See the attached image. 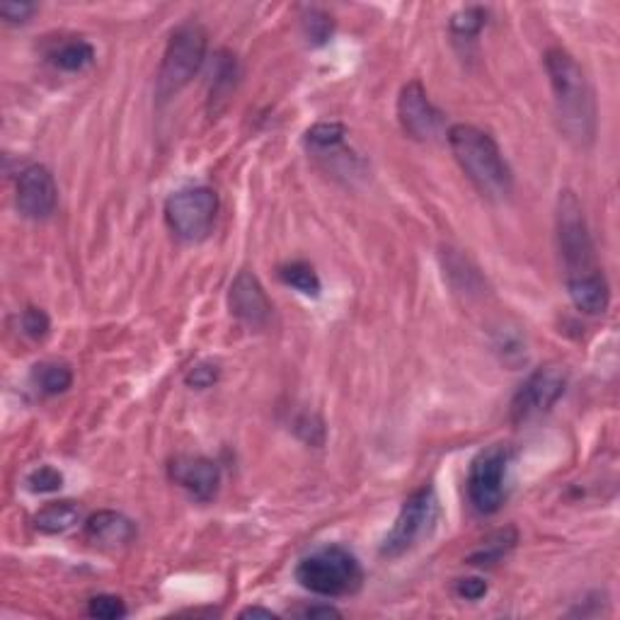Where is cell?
<instances>
[{"instance_id":"3957f363","label":"cell","mask_w":620,"mask_h":620,"mask_svg":"<svg viewBox=\"0 0 620 620\" xmlns=\"http://www.w3.org/2000/svg\"><path fill=\"white\" fill-rule=\"evenodd\" d=\"M296 582L310 594L337 599V596L357 594L364 582V570L357 555L349 553L347 548L327 545L298 562Z\"/></svg>"},{"instance_id":"ba28073f","label":"cell","mask_w":620,"mask_h":620,"mask_svg":"<svg viewBox=\"0 0 620 620\" xmlns=\"http://www.w3.org/2000/svg\"><path fill=\"white\" fill-rule=\"evenodd\" d=\"M512 461L509 446L495 444L490 449L480 451L470 463L468 473V499L478 514H495L507 497V468Z\"/></svg>"},{"instance_id":"7a4b0ae2","label":"cell","mask_w":620,"mask_h":620,"mask_svg":"<svg viewBox=\"0 0 620 620\" xmlns=\"http://www.w3.org/2000/svg\"><path fill=\"white\" fill-rule=\"evenodd\" d=\"M446 139L456 163L482 197L502 199L512 192V170L490 134L473 124H453Z\"/></svg>"},{"instance_id":"603a6c76","label":"cell","mask_w":620,"mask_h":620,"mask_svg":"<svg viewBox=\"0 0 620 620\" xmlns=\"http://www.w3.org/2000/svg\"><path fill=\"white\" fill-rule=\"evenodd\" d=\"M235 78H238V68H235V59L226 51H221L216 59L214 71V88H211V100H226V95L235 88Z\"/></svg>"},{"instance_id":"2e32d148","label":"cell","mask_w":620,"mask_h":620,"mask_svg":"<svg viewBox=\"0 0 620 620\" xmlns=\"http://www.w3.org/2000/svg\"><path fill=\"white\" fill-rule=\"evenodd\" d=\"M80 516V504L73 499H59V502H49L47 507L39 509L34 514V528L39 533H47V536H59V533L71 531L78 524Z\"/></svg>"},{"instance_id":"5b68a950","label":"cell","mask_w":620,"mask_h":620,"mask_svg":"<svg viewBox=\"0 0 620 620\" xmlns=\"http://www.w3.org/2000/svg\"><path fill=\"white\" fill-rule=\"evenodd\" d=\"M555 228H558V248L565 262L567 279L582 277V274L596 272V250L591 240L587 216H584L582 202L577 194L565 189L558 197V211H555Z\"/></svg>"},{"instance_id":"d4e9b609","label":"cell","mask_w":620,"mask_h":620,"mask_svg":"<svg viewBox=\"0 0 620 620\" xmlns=\"http://www.w3.org/2000/svg\"><path fill=\"white\" fill-rule=\"evenodd\" d=\"M20 327H22V332L30 337V340H44V337H47L49 330H51V320L42 308L30 306V308L22 310Z\"/></svg>"},{"instance_id":"30bf717a","label":"cell","mask_w":620,"mask_h":620,"mask_svg":"<svg viewBox=\"0 0 620 620\" xmlns=\"http://www.w3.org/2000/svg\"><path fill=\"white\" fill-rule=\"evenodd\" d=\"M398 122L410 139L434 141L441 134L444 114L429 100L419 80H410L398 95Z\"/></svg>"},{"instance_id":"6da1fadb","label":"cell","mask_w":620,"mask_h":620,"mask_svg":"<svg viewBox=\"0 0 620 620\" xmlns=\"http://www.w3.org/2000/svg\"><path fill=\"white\" fill-rule=\"evenodd\" d=\"M545 71L560 131L577 148H589L596 136V100L582 66L565 49H548Z\"/></svg>"},{"instance_id":"d6986e66","label":"cell","mask_w":620,"mask_h":620,"mask_svg":"<svg viewBox=\"0 0 620 620\" xmlns=\"http://www.w3.org/2000/svg\"><path fill=\"white\" fill-rule=\"evenodd\" d=\"M347 139V126L340 122H320L306 131V146L313 153H335Z\"/></svg>"},{"instance_id":"7402d4cb","label":"cell","mask_w":620,"mask_h":620,"mask_svg":"<svg viewBox=\"0 0 620 620\" xmlns=\"http://www.w3.org/2000/svg\"><path fill=\"white\" fill-rule=\"evenodd\" d=\"M485 25H487V10L478 8V5L458 10L449 22L453 37H458V39H475Z\"/></svg>"},{"instance_id":"52a82bcc","label":"cell","mask_w":620,"mask_h":620,"mask_svg":"<svg viewBox=\"0 0 620 620\" xmlns=\"http://www.w3.org/2000/svg\"><path fill=\"white\" fill-rule=\"evenodd\" d=\"M436 512H439V502H436V492L432 485H424L417 492H412L405 499L403 507H400L398 519H395L388 536L383 538V558H400L407 550L415 548L434 528Z\"/></svg>"},{"instance_id":"cb8c5ba5","label":"cell","mask_w":620,"mask_h":620,"mask_svg":"<svg viewBox=\"0 0 620 620\" xmlns=\"http://www.w3.org/2000/svg\"><path fill=\"white\" fill-rule=\"evenodd\" d=\"M27 487L34 495H49V492H59L63 487V475L54 465H39L27 475Z\"/></svg>"},{"instance_id":"ffe728a7","label":"cell","mask_w":620,"mask_h":620,"mask_svg":"<svg viewBox=\"0 0 620 620\" xmlns=\"http://www.w3.org/2000/svg\"><path fill=\"white\" fill-rule=\"evenodd\" d=\"M279 279L303 296L315 298V296H320V289H323V284H320V277L315 274V269L306 262L284 264V267L279 269Z\"/></svg>"},{"instance_id":"4316f807","label":"cell","mask_w":620,"mask_h":620,"mask_svg":"<svg viewBox=\"0 0 620 620\" xmlns=\"http://www.w3.org/2000/svg\"><path fill=\"white\" fill-rule=\"evenodd\" d=\"M303 27H306L308 42L325 44L332 34V17L320 13V10H308L306 20H303Z\"/></svg>"},{"instance_id":"4fadbf2b","label":"cell","mask_w":620,"mask_h":620,"mask_svg":"<svg viewBox=\"0 0 620 620\" xmlns=\"http://www.w3.org/2000/svg\"><path fill=\"white\" fill-rule=\"evenodd\" d=\"M168 470L170 480L199 502H211L221 485V468L204 456H177Z\"/></svg>"},{"instance_id":"e0dca14e","label":"cell","mask_w":620,"mask_h":620,"mask_svg":"<svg viewBox=\"0 0 620 620\" xmlns=\"http://www.w3.org/2000/svg\"><path fill=\"white\" fill-rule=\"evenodd\" d=\"M32 386L47 398L66 393L73 386V371L68 364H59V361H42L32 369L30 376Z\"/></svg>"},{"instance_id":"8992f818","label":"cell","mask_w":620,"mask_h":620,"mask_svg":"<svg viewBox=\"0 0 620 620\" xmlns=\"http://www.w3.org/2000/svg\"><path fill=\"white\" fill-rule=\"evenodd\" d=\"M218 216V194L211 187H185L165 202V223L175 238L202 243L209 238Z\"/></svg>"},{"instance_id":"4dcf8cb0","label":"cell","mask_w":620,"mask_h":620,"mask_svg":"<svg viewBox=\"0 0 620 620\" xmlns=\"http://www.w3.org/2000/svg\"><path fill=\"white\" fill-rule=\"evenodd\" d=\"M298 616H303V618H340L342 613L332 606H308V608H303Z\"/></svg>"},{"instance_id":"484cf974","label":"cell","mask_w":620,"mask_h":620,"mask_svg":"<svg viewBox=\"0 0 620 620\" xmlns=\"http://www.w3.org/2000/svg\"><path fill=\"white\" fill-rule=\"evenodd\" d=\"M88 613L93 618H100V620H117V618L126 616V606H124V601L119 599V596L100 594V596H95V599H90Z\"/></svg>"},{"instance_id":"8fae6325","label":"cell","mask_w":620,"mask_h":620,"mask_svg":"<svg viewBox=\"0 0 620 620\" xmlns=\"http://www.w3.org/2000/svg\"><path fill=\"white\" fill-rule=\"evenodd\" d=\"M17 211L32 221H42L56 211L59 189L54 175L44 165H27L17 177Z\"/></svg>"},{"instance_id":"7c38bea8","label":"cell","mask_w":620,"mask_h":620,"mask_svg":"<svg viewBox=\"0 0 620 620\" xmlns=\"http://www.w3.org/2000/svg\"><path fill=\"white\" fill-rule=\"evenodd\" d=\"M228 308L238 323L248 325L252 330H260L272 318V303H269L267 291L248 269H243L233 279L231 291H228Z\"/></svg>"},{"instance_id":"f1b7e54d","label":"cell","mask_w":620,"mask_h":620,"mask_svg":"<svg viewBox=\"0 0 620 620\" xmlns=\"http://www.w3.org/2000/svg\"><path fill=\"white\" fill-rule=\"evenodd\" d=\"M37 13V5L27 3V0H8V3H0V15H3L5 22H27L30 17Z\"/></svg>"},{"instance_id":"ac0fdd59","label":"cell","mask_w":620,"mask_h":620,"mask_svg":"<svg viewBox=\"0 0 620 620\" xmlns=\"http://www.w3.org/2000/svg\"><path fill=\"white\" fill-rule=\"evenodd\" d=\"M51 63L66 73H80L95 63V47L85 39H73L63 42L59 49L51 54Z\"/></svg>"},{"instance_id":"44dd1931","label":"cell","mask_w":620,"mask_h":620,"mask_svg":"<svg viewBox=\"0 0 620 620\" xmlns=\"http://www.w3.org/2000/svg\"><path fill=\"white\" fill-rule=\"evenodd\" d=\"M514 545H516V531L514 528H504V531L495 533V536L482 545L480 550H475V553L468 558V562L470 565H492V562H497L502 555H507Z\"/></svg>"},{"instance_id":"9c48e42d","label":"cell","mask_w":620,"mask_h":620,"mask_svg":"<svg viewBox=\"0 0 620 620\" xmlns=\"http://www.w3.org/2000/svg\"><path fill=\"white\" fill-rule=\"evenodd\" d=\"M565 388L567 373L562 366H541L516 390L512 400V419L516 424H524L528 419L543 415L565 395Z\"/></svg>"},{"instance_id":"277c9868","label":"cell","mask_w":620,"mask_h":620,"mask_svg":"<svg viewBox=\"0 0 620 620\" xmlns=\"http://www.w3.org/2000/svg\"><path fill=\"white\" fill-rule=\"evenodd\" d=\"M206 49H209V34H206L199 22H182L170 34L163 63H160L158 71V88H155L160 100H170L172 95H177L182 88L192 83L199 68L204 66Z\"/></svg>"},{"instance_id":"83f0119b","label":"cell","mask_w":620,"mask_h":620,"mask_svg":"<svg viewBox=\"0 0 620 620\" xmlns=\"http://www.w3.org/2000/svg\"><path fill=\"white\" fill-rule=\"evenodd\" d=\"M218 366L216 364H209V361H204V364H197L189 369V373L185 376V383L189 388H209L214 386V383L218 381Z\"/></svg>"},{"instance_id":"f546056e","label":"cell","mask_w":620,"mask_h":620,"mask_svg":"<svg viewBox=\"0 0 620 620\" xmlns=\"http://www.w3.org/2000/svg\"><path fill=\"white\" fill-rule=\"evenodd\" d=\"M456 594L461 596V599L478 601V599H482V596L487 594V582H482V579H478V577H465V579H458V584H456Z\"/></svg>"},{"instance_id":"9a60e30c","label":"cell","mask_w":620,"mask_h":620,"mask_svg":"<svg viewBox=\"0 0 620 620\" xmlns=\"http://www.w3.org/2000/svg\"><path fill=\"white\" fill-rule=\"evenodd\" d=\"M567 294H570L574 308L587 315H601L611 306V286H608L601 269L567 279Z\"/></svg>"},{"instance_id":"5bb4252c","label":"cell","mask_w":620,"mask_h":620,"mask_svg":"<svg viewBox=\"0 0 620 620\" xmlns=\"http://www.w3.org/2000/svg\"><path fill=\"white\" fill-rule=\"evenodd\" d=\"M85 538L97 548H124L136 538V526L124 514L105 509V512H97L85 521Z\"/></svg>"},{"instance_id":"1f68e13d","label":"cell","mask_w":620,"mask_h":620,"mask_svg":"<svg viewBox=\"0 0 620 620\" xmlns=\"http://www.w3.org/2000/svg\"><path fill=\"white\" fill-rule=\"evenodd\" d=\"M240 618H267V620H274V618H277V613L269 611V608H262V606H250V608H245V611H240Z\"/></svg>"}]
</instances>
